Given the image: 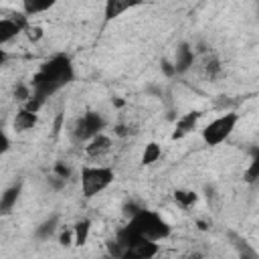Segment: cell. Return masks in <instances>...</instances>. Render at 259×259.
I'll return each mask as SVG.
<instances>
[{"label":"cell","mask_w":259,"mask_h":259,"mask_svg":"<svg viewBox=\"0 0 259 259\" xmlns=\"http://www.w3.org/2000/svg\"><path fill=\"white\" fill-rule=\"evenodd\" d=\"M170 235H172V227L158 210L142 208L125 223V227L117 231L115 239L121 243L123 249H130V247H136L148 241L152 243L166 241Z\"/></svg>","instance_id":"6da1fadb"},{"label":"cell","mask_w":259,"mask_h":259,"mask_svg":"<svg viewBox=\"0 0 259 259\" xmlns=\"http://www.w3.org/2000/svg\"><path fill=\"white\" fill-rule=\"evenodd\" d=\"M73 79H75V65H73L71 57L65 53H55L32 75V81H30L32 97H36L45 103L49 97L57 95L61 89L71 85Z\"/></svg>","instance_id":"7a4b0ae2"},{"label":"cell","mask_w":259,"mask_h":259,"mask_svg":"<svg viewBox=\"0 0 259 259\" xmlns=\"http://www.w3.org/2000/svg\"><path fill=\"white\" fill-rule=\"evenodd\" d=\"M115 182V170L107 164H85L79 170V188L83 198L91 200Z\"/></svg>","instance_id":"3957f363"},{"label":"cell","mask_w":259,"mask_h":259,"mask_svg":"<svg viewBox=\"0 0 259 259\" xmlns=\"http://www.w3.org/2000/svg\"><path fill=\"white\" fill-rule=\"evenodd\" d=\"M239 121H241V115L237 111H225V113L217 115L214 119H210L200 132V138H202L204 146L217 148V146L225 144L235 134Z\"/></svg>","instance_id":"277c9868"},{"label":"cell","mask_w":259,"mask_h":259,"mask_svg":"<svg viewBox=\"0 0 259 259\" xmlns=\"http://www.w3.org/2000/svg\"><path fill=\"white\" fill-rule=\"evenodd\" d=\"M107 121L105 117L99 113V111H85L83 115H79L71 127V136L77 140V142H89L93 140L95 136L103 134Z\"/></svg>","instance_id":"5b68a950"},{"label":"cell","mask_w":259,"mask_h":259,"mask_svg":"<svg viewBox=\"0 0 259 259\" xmlns=\"http://www.w3.org/2000/svg\"><path fill=\"white\" fill-rule=\"evenodd\" d=\"M28 26H30V24L26 22V16H24V14L0 18V42L6 45L8 40H12L14 36H18L20 32L28 30Z\"/></svg>","instance_id":"8992f818"},{"label":"cell","mask_w":259,"mask_h":259,"mask_svg":"<svg viewBox=\"0 0 259 259\" xmlns=\"http://www.w3.org/2000/svg\"><path fill=\"white\" fill-rule=\"evenodd\" d=\"M111 146H113L111 138L103 132V134L95 136L93 140H89V142L85 144V154H87V158H91V160H99V158H103V156H107V154L111 152Z\"/></svg>","instance_id":"52a82bcc"},{"label":"cell","mask_w":259,"mask_h":259,"mask_svg":"<svg viewBox=\"0 0 259 259\" xmlns=\"http://www.w3.org/2000/svg\"><path fill=\"white\" fill-rule=\"evenodd\" d=\"M200 117H202V111H198V109H192V111L180 115L178 121H176V125H174V132H172V140L176 142V140H182L184 136H188L196 127V123H198Z\"/></svg>","instance_id":"ba28073f"},{"label":"cell","mask_w":259,"mask_h":259,"mask_svg":"<svg viewBox=\"0 0 259 259\" xmlns=\"http://www.w3.org/2000/svg\"><path fill=\"white\" fill-rule=\"evenodd\" d=\"M196 59V51L188 45V42H180L176 49V57H174V67H176V75L186 73Z\"/></svg>","instance_id":"9c48e42d"},{"label":"cell","mask_w":259,"mask_h":259,"mask_svg":"<svg viewBox=\"0 0 259 259\" xmlns=\"http://www.w3.org/2000/svg\"><path fill=\"white\" fill-rule=\"evenodd\" d=\"M36 121H38V113H32L26 107H20L14 115L12 125H14L16 132H30V130H34Z\"/></svg>","instance_id":"30bf717a"},{"label":"cell","mask_w":259,"mask_h":259,"mask_svg":"<svg viewBox=\"0 0 259 259\" xmlns=\"http://www.w3.org/2000/svg\"><path fill=\"white\" fill-rule=\"evenodd\" d=\"M18 196H20V184H10L8 188H4V192L0 194V210H2V214H8L16 206Z\"/></svg>","instance_id":"8fae6325"},{"label":"cell","mask_w":259,"mask_h":259,"mask_svg":"<svg viewBox=\"0 0 259 259\" xmlns=\"http://www.w3.org/2000/svg\"><path fill=\"white\" fill-rule=\"evenodd\" d=\"M172 196H174V202H176L180 208H184V210L192 208V206L198 202V192H194V190H190V188H178V190L172 192Z\"/></svg>","instance_id":"7c38bea8"},{"label":"cell","mask_w":259,"mask_h":259,"mask_svg":"<svg viewBox=\"0 0 259 259\" xmlns=\"http://www.w3.org/2000/svg\"><path fill=\"white\" fill-rule=\"evenodd\" d=\"M71 229H73L75 247H83V245H87L89 235H91V221H89V219H81V221H77Z\"/></svg>","instance_id":"4fadbf2b"},{"label":"cell","mask_w":259,"mask_h":259,"mask_svg":"<svg viewBox=\"0 0 259 259\" xmlns=\"http://www.w3.org/2000/svg\"><path fill=\"white\" fill-rule=\"evenodd\" d=\"M57 227H59V217H57V214H51L49 219H45V221L34 229V237L40 239V241H47V239H51V237L57 233Z\"/></svg>","instance_id":"5bb4252c"},{"label":"cell","mask_w":259,"mask_h":259,"mask_svg":"<svg viewBox=\"0 0 259 259\" xmlns=\"http://www.w3.org/2000/svg\"><path fill=\"white\" fill-rule=\"evenodd\" d=\"M22 14L24 16H36V14H40V12H47V10H51L53 6H55V2L53 0H24L22 4Z\"/></svg>","instance_id":"9a60e30c"},{"label":"cell","mask_w":259,"mask_h":259,"mask_svg":"<svg viewBox=\"0 0 259 259\" xmlns=\"http://www.w3.org/2000/svg\"><path fill=\"white\" fill-rule=\"evenodd\" d=\"M162 158V146L158 142H148L142 150V158H140V164L142 166H152L156 164L158 160Z\"/></svg>","instance_id":"2e32d148"},{"label":"cell","mask_w":259,"mask_h":259,"mask_svg":"<svg viewBox=\"0 0 259 259\" xmlns=\"http://www.w3.org/2000/svg\"><path fill=\"white\" fill-rule=\"evenodd\" d=\"M134 4H130V2H119V0H107L105 2V10H103V16H105V20H111V18H117L121 12H125V10H130Z\"/></svg>","instance_id":"e0dca14e"},{"label":"cell","mask_w":259,"mask_h":259,"mask_svg":"<svg viewBox=\"0 0 259 259\" xmlns=\"http://www.w3.org/2000/svg\"><path fill=\"white\" fill-rule=\"evenodd\" d=\"M245 180L247 182H257L259 180V148L253 152V156H251V162H249V166H247V170H245Z\"/></svg>","instance_id":"ac0fdd59"},{"label":"cell","mask_w":259,"mask_h":259,"mask_svg":"<svg viewBox=\"0 0 259 259\" xmlns=\"http://www.w3.org/2000/svg\"><path fill=\"white\" fill-rule=\"evenodd\" d=\"M53 172H55V176H59V178H61V180H65V182L71 178V168H69V166H65L63 162H57V164H55V168H53Z\"/></svg>","instance_id":"d6986e66"},{"label":"cell","mask_w":259,"mask_h":259,"mask_svg":"<svg viewBox=\"0 0 259 259\" xmlns=\"http://www.w3.org/2000/svg\"><path fill=\"white\" fill-rule=\"evenodd\" d=\"M26 36H28V40L30 42H38L42 36H45V32H42V28L40 26H28V30H26Z\"/></svg>","instance_id":"ffe728a7"},{"label":"cell","mask_w":259,"mask_h":259,"mask_svg":"<svg viewBox=\"0 0 259 259\" xmlns=\"http://www.w3.org/2000/svg\"><path fill=\"white\" fill-rule=\"evenodd\" d=\"M59 245H63V247H71V245H75L73 229H67V231H63V233L59 235Z\"/></svg>","instance_id":"44dd1931"},{"label":"cell","mask_w":259,"mask_h":259,"mask_svg":"<svg viewBox=\"0 0 259 259\" xmlns=\"http://www.w3.org/2000/svg\"><path fill=\"white\" fill-rule=\"evenodd\" d=\"M239 259H257V255H255V251L243 241V247H239Z\"/></svg>","instance_id":"7402d4cb"},{"label":"cell","mask_w":259,"mask_h":259,"mask_svg":"<svg viewBox=\"0 0 259 259\" xmlns=\"http://www.w3.org/2000/svg\"><path fill=\"white\" fill-rule=\"evenodd\" d=\"M217 73H221V63H219L217 59H212V61L206 65V75H208V77H214Z\"/></svg>","instance_id":"603a6c76"},{"label":"cell","mask_w":259,"mask_h":259,"mask_svg":"<svg viewBox=\"0 0 259 259\" xmlns=\"http://www.w3.org/2000/svg\"><path fill=\"white\" fill-rule=\"evenodd\" d=\"M162 71H164L168 77L176 75V67H174V63H170L168 59H162Z\"/></svg>","instance_id":"cb8c5ba5"},{"label":"cell","mask_w":259,"mask_h":259,"mask_svg":"<svg viewBox=\"0 0 259 259\" xmlns=\"http://www.w3.org/2000/svg\"><path fill=\"white\" fill-rule=\"evenodd\" d=\"M2 154H6L8 150H10V140H8V136H6V132H2Z\"/></svg>","instance_id":"d4e9b609"},{"label":"cell","mask_w":259,"mask_h":259,"mask_svg":"<svg viewBox=\"0 0 259 259\" xmlns=\"http://www.w3.org/2000/svg\"><path fill=\"white\" fill-rule=\"evenodd\" d=\"M115 134H117V136H127L130 132H127L123 125H117V127H115Z\"/></svg>","instance_id":"484cf974"},{"label":"cell","mask_w":259,"mask_h":259,"mask_svg":"<svg viewBox=\"0 0 259 259\" xmlns=\"http://www.w3.org/2000/svg\"><path fill=\"white\" fill-rule=\"evenodd\" d=\"M188 259H204V257H202V253H198V251H196V253H190V255H188Z\"/></svg>","instance_id":"4316f807"}]
</instances>
